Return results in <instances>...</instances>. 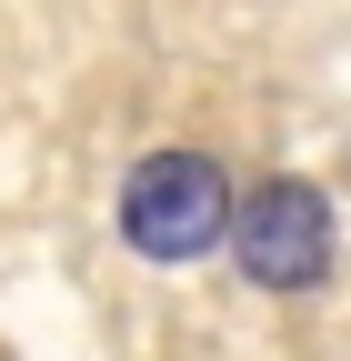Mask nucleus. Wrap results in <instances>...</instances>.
<instances>
[{"label":"nucleus","instance_id":"1","mask_svg":"<svg viewBox=\"0 0 351 361\" xmlns=\"http://www.w3.org/2000/svg\"><path fill=\"white\" fill-rule=\"evenodd\" d=\"M231 231V180L221 161H201V151H151L141 171L121 180V241L130 251H151V261H191Z\"/></svg>","mask_w":351,"mask_h":361},{"label":"nucleus","instance_id":"2","mask_svg":"<svg viewBox=\"0 0 351 361\" xmlns=\"http://www.w3.org/2000/svg\"><path fill=\"white\" fill-rule=\"evenodd\" d=\"M231 251L261 291H312L331 271V201L312 180H261L231 201Z\"/></svg>","mask_w":351,"mask_h":361}]
</instances>
